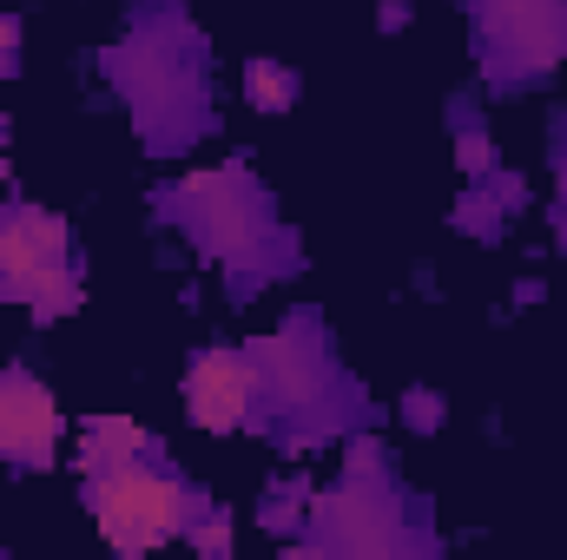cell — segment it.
Wrapping results in <instances>:
<instances>
[{
  "instance_id": "1",
  "label": "cell",
  "mask_w": 567,
  "mask_h": 560,
  "mask_svg": "<svg viewBox=\"0 0 567 560\" xmlns=\"http://www.w3.org/2000/svg\"><path fill=\"white\" fill-rule=\"evenodd\" d=\"M86 508L100 521V535L120 548V554H145L158 541H172L185 521H192V495L165 475H152L140 462H113V468H93V488H86Z\"/></svg>"
},
{
  "instance_id": "2",
  "label": "cell",
  "mask_w": 567,
  "mask_h": 560,
  "mask_svg": "<svg viewBox=\"0 0 567 560\" xmlns=\"http://www.w3.org/2000/svg\"><path fill=\"white\" fill-rule=\"evenodd\" d=\"M0 283L20 290L40 317L80 303L66 283V225L53 211H0Z\"/></svg>"
},
{
  "instance_id": "3",
  "label": "cell",
  "mask_w": 567,
  "mask_h": 560,
  "mask_svg": "<svg viewBox=\"0 0 567 560\" xmlns=\"http://www.w3.org/2000/svg\"><path fill=\"white\" fill-rule=\"evenodd\" d=\"M53 442H60V409H53L47 383H33L20 370L0 376V455L47 468L53 462Z\"/></svg>"
},
{
  "instance_id": "4",
  "label": "cell",
  "mask_w": 567,
  "mask_h": 560,
  "mask_svg": "<svg viewBox=\"0 0 567 560\" xmlns=\"http://www.w3.org/2000/svg\"><path fill=\"white\" fill-rule=\"evenodd\" d=\"M185 403H192V422L212 428V435L238 428V422H245V403H251V376H245V363H238L231 350L198 356L192 376H185Z\"/></svg>"
},
{
  "instance_id": "5",
  "label": "cell",
  "mask_w": 567,
  "mask_h": 560,
  "mask_svg": "<svg viewBox=\"0 0 567 560\" xmlns=\"http://www.w3.org/2000/svg\"><path fill=\"white\" fill-rule=\"evenodd\" d=\"M133 448H145L140 422H126V416H100V422H86L80 462H86V468H113V462H133Z\"/></svg>"
},
{
  "instance_id": "6",
  "label": "cell",
  "mask_w": 567,
  "mask_h": 560,
  "mask_svg": "<svg viewBox=\"0 0 567 560\" xmlns=\"http://www.w3.org/2000/svg\"><path fill=\"white\" fill-rule=\"evenodd\" d=\"M245 80H251V106H265V113L290 106V93H297V86H290V73L271 66V60H251V73H245Z\"/></svg>"
},
{
  "instance_id": "7",
  "label": "cell",
  "mask_w": 567,
  "mask_h": 560,
  "mask_svg": "<svg viewBox=\"0 0 567 560\" xmlns=\"http://www.w3.org/2000/svg\"><path fill=\"white\" fill-rule=\"evenodd\" d=\"M7 33H13V27H7V20H0V53H7Z\"/></svg>"
}]
</instances>
